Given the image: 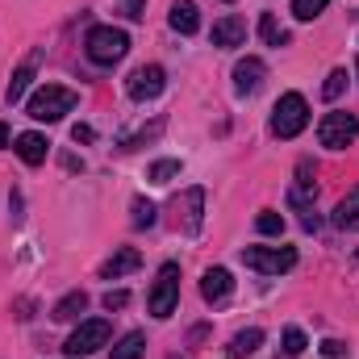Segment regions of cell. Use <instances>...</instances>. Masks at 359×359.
I'll return each mask as SVG.
<instances>
[{
  "mask_svg": "<svg viewBox=\"0 0 359 359\" xmlns=\"http://www.w3.org/2000/svg\"><path fill=\"white\" fill-rule=\"evenodd\" d=\"M138 264H142V255H138L134 247H121V251H117V255L100 268V276H104V280H121V276H130Z\"/></svg>",
  "mask_w": 359,
  "mask_h": 359,
  "instance_id": "4fadbf2b",
  "label": "cell"
},
{
  "mask_svg": "<svg viewBox=\"0 0 359 359\" xmlns=\"http://www.w3.org/2000/svg\"><path fill=\"white\" fill-rule=\"evenodd\" d=\"M259 347H264V330H259V326H251V330H238V334L230 339L226 355L243 359V355H251V351H259Z\"/></svg>",
  "mask_w": 359,
  "mask_h": 359,
  "instance_id": "9a60e30c",
  "label": "cell"
},
{
  "mask_svg": "<svg viewBox=\"0 0 359 359\" xmlns=\"http://www.w3.org/2000/svg\"><path fill=\"white\" fill-rule=\"evenodd\" d=\"M126 305H130V292H121V288L104 297V309H109V313H113V309H126Z\"/></svg>",
  "mask_w": 359,
  "mask_h": 359,
  "instance_id": "83f0119b",
  "label": "cell"
},
{
  "mask_svg": "<svg viewBox=\"0 0 359 359\" xmlns=\"http://www.w3.org/2000/svg\"><path fill=\"white\" fill-rule=\"evenodd\" d=\"M309 126V104L301 92H284L271 109V134L276 138H297L301 130Z\"/></svg>",
  "mask_w": 359,
  "mask_h": 359,
  "instance_id": "6da1fadb",
  "label": "cell"
},
{
  "mask_svg": "<svg viewBox=\"0 0 359 359\" xmlns=\"http://www.w3.org/2000/svg\"><path fill=\"white\" fill-rule=\"evenodd\" d=\"M334 226H339V230H359V188H351V192L339 201V209H334Z\"/></svg>",
  "mask_w": 359,
  "mask_h": 359,
  "instance_id": "2e32d148",
  "label": "cell"
},
{
  "mask_svg": "<svg viewBox=\"0 0 359 359\" xmlns=\"http://www.w3.org/2000/svg\"><path fill=\"white\" fill-rule=\"evenodd\" d=\"M72 138H76V142H92V130H88V126H76V130H72Z\"/></svg>",
  "mask_w": 359,
  "mask_h": 359,
  "instance_id": "f546056e",
  "label": "cell"
},
{
  "mask_svg": "<svg viewBox=\"0 0 359 359\" xmlns=\"http://www.w3.org/2000/svg\"><path fill=\"white\" fill-rule=\"evenodd\" d=\"M255 230L276 238V234H284V217H280V213H271V209H264V213L255 217Z\"/></svg>",
  "mask_w": 359,
  "mask_h": 359,
  "instance_id": "7402d4cb",
  "label": "cell"
},
{
  "mask_svg": "<svg viewBox=\"0 0 359 359\" xmlns=\"http://www.w3.org/2000/svg\"><path fill=\"white\" fill-rule=\"evenodd\" d=\"M243 42H247V21L243 17L213 21V46H243Z\"/></svg>",
  "mask_w": 359,
  "mask_h": 359,
  "instance_id": "8fae6325",
  "label": "cell"
},
{
  "mask_svg": "<svg viewBox=\"0 0 359 359\" xmlns=\"http://www.w3.org/2000/svg\"><path fill=\"white\" fill-rule=\"evenodd\" d=\"M29 84H34V59H29L25 67H17V72H13V80H8V104H17V100L25 96Z\"/></svg>",
  "mask_w": 359,
  "mask_h": 359,
  "instance_id": "d6986e66",
  "label": "cell"
},
{
  "mask_svg": "<svg viewBox=\"0 0 359 359\" xmlns=\"http://www.w3.org/2000/svg\"><path fill=\"white\" fill-rule=\"evenodd\" d=\"M230 288H234V280H230V271H226V268H209L205 276H201V297H205L209 305L226 301V297H230Z\"/></svg>",
  "mask_w": 359,
  "mask_h": 359,
  "instance_id": "30bf717a",
  "label": "cell"
},
{
  "mask_svg": "<svg viewBox=\"0 0 359 359\" xmlns=\"http://www.w3.org/2000/svg\"><path fill=\"white\" fill-rule=\"evenodd\" d=\"M84 309H88V297H84V292H67V297L50 309V318H55V322H76Z\"/></svg>",
  "mask_w": 359,
  "mask_h": 359,
  "instance_id": "e0dca14e",
  "label": "cell"
},
{
  "mask_svg": "<svg viewBox=\"0 0 359 359\" xmlns=\"http://www.w3.org/2000/svg\"><path fill=\"white\" fill-rule=\"evenodd\" d=\"M168 21H172V29H180V34H196V25H201V13H196V4H192V0H176Z\"/></svg>",
  "mask_w": 359,
  "mask_h": 359,
  "instance_id": "5bb4252c",
  "label": "cell"
},
{
  "mask_svg": "<svg viewBox=\"0 0 359 359\" xmlns=\"http://www.w3.org/2000/svg\"><path fill=\"white\" fill-rule=\"evenodd\" d=\"M180 176V163L176 159H159L155 168H151V184H172Z\"/></svg>",
  "mask_w": 359,
  "mask_h": 359,
  "instance_id": "cb8c5ba5",
  "label": "cell"
},
{
  "mask_svg": "<svg viewBox=\"0 0 359 359\" xmlns=\"http://www.w3.org/2000/svg\"><path fill=\"white\" fill-rule=\"evenodd\" d=\"M326 4H330V0H292V17H297V21H313Z\"/></svg>",
  "mask_w": 359,
  "mask_h": 359,
  "instance_id": "603a6c76",
  "label": "cell"
},
{
  "mask_svg": "<svg viewBox=\"0 0 359 359\" xmlns=\"http://www.w3.org/2000/svg\"><path fill=\"white\" fill-rule=\"evenodd\" d=\"M259 34H264V42H268V46H288V34L280 29V21H276L271 13L259 17Z\"/></svg>",
  "mask_w": 359,
  "mask_h": 359,
  "instance_id": "ffe728a7",
  "label": "cell"
},
{
  "mask_svg": "<svg viewBox=\"0 0 359 359\" xmlns=\"http://www.w3.org/2000/svg\"><path fill=\"white\" fill-rule=\"evenodd\" d=\"M243 264L264 276H280L297 264V247H247L243 251Z\"/></svg>",
  "mask_w": 359,
  "mask_h": 359,
  "instance_id": "8992f818",
  "label": "cell"
},
{
  "mask_svg": "<svg viewBox=\"0 0 359 359\" xmlns=\"http://www.w3.org/2000/svg\"><path fill=\"white\" fill-rule=\"evenodd\" d=\"M4 142H8V126L0 121V147H4Z\"/></svg>",
  "mask_w": 359,
  "mask_h": 359,
  "instance_id": "4dcf8cb0",
  "label": "cell"
},
{
  "mask_svg": "<svg viewBox=\"0 0 359 359\" xmlns=\"http://www.w3.org/2000/svg\"><path fill=\"white\" fill-rule=\"evenodd\" d=\"M359 138V117L355 113H326L322 126H318V142L330 147V151H343Z\"/></svg>",
  "mask_w": 359,
  "mask_h": 359,
  "instance_id": "277c9868",
  "label": "cell"
},
{
  "mask_svg": "<svg viewBox=\"0 0 359 359\" xmlns=\"http://www.w3.org/2000/svg\"><path fill=\"white\" fill-rule=\"evenodd\" d=\"M121 13H126L130 21H138V17H142V0H130V4H121Z\"/></svg>",
  "mask_w": 359,
  "mask_h": 359,
  "instance_id": "f1b7e54d",
  "label": "cell"
},
{
  "mask_svg": "<svg viewBox=\"0 0 359 359\" xmlns=\"http://www.w3.org/2000/svg\"><path fill=\"white\" fill-rule=\"evenodd\" d=\"M100 347H109V322H104V318L80 322V326L72 330V339L63 343L67 355H92V351H100Z\"/></svg>",
  "mask_w": 359,
  "mask_h": 359,
  "instance_id": "52a82bcc",
  "label": "cell"
},
{
  "mask_svg": "<svg viewBox=\"0 0 359 359\" xmlns=\"http://www.w3.org/2000/svg\"><path fill=\"white\" fill-rule=\"evenodd\" d=\"M46 138L42 134H17V155H21V163H29V168H38V163H46Z\"/></svg>",
  "mask_w": 359,
  "mask_h": 359,
  "instance_id": "7c38bea8",
  "label": "cell"
},
{
  "mask_svg": "<svg viewBox=\"0 0 359 359\" xmlns=\"http://www.w3.org/2000/svg\"><path fill=\"white\" fill-rule=\"evenodd\" d=\"M76 100H80V96H76L72 88L42 84V88L29 96V109H25V113H29L34 121H59L63 113H72V109H76Z\"/></svg>",
  "mask_w": 359,
  "mask_h": 359,
  "instance_id": "7a4b0ae2",
  "label": "cell"
},
{
  "mask_svg": "<svg viewBox=\"0 0 359 359\" xmlns=\"http://www.w3.org/2000/svg\"><path fill=\"white\" fill-rule=\"evenodd\" d=\"M163 84H168V72L163 67H138L134 76H130V84H126V92L134 96V100H155L159 92H163Z\"/></svg>",
  "mask_w": 359,
  "mask_h": 359,
  "instance_id": "ba28073f",
  "label": "cell"
},
{
  "mask_svg": "<svg viewBox=\"0 0 359 359\" xmlns=\"http://www.w3.org/2000/svg\"><path fill=\"white\" fill-rule=\"evenodd\" d=\"M180 301V264H163L155 276V288H151V313L155 318H172Z\"/></svg>",
  "mask_w": 359,
  "mask_h": 359,
  "instance_id": "5b68a950",
  "label": "cell"
},
{
  "mask_svg": "<svg viewBox=\"0 0 359 359\" xmlns=\"http://www.w3.org/2000/svg\"><path fill=\"white\" fill-rule=\"evenodd\" d=\"M322 355H326V359H343V355H347V343H339V339H326V343H322Z\"/></svg>",
  "mask_w": 359,
  "mask_h": 359,
  "instance_id": "4316f807",
  "label": "cell"
},
{
  "mask_svg": "<svg viewBox=\"0 0 359 359\" xmlns=\"http://www.w3.org/2000/svg\"><path fill=\"white\" fill-rule=\"evenodd\" d=\"M84 50H88L92 63L109 67V63H117V59L130 50V38H126L121 29H113V25H92L88 38H84Z\"/></svg>",
  "mask_w": 359,
  "mask_h": 359,
  "instance_id": "3957f363",
  "label": "cell"
},
{
  "mask_svg": "<svg viewBox=\"0 0 359 359\" xmlns=\"http://www.w3.org/2000/svg\"><path fill=\"white\" fill-rule=\"evenodd\" d=\"M305 347H309V343H305V330H297V326H288V330H284V355H301V351H305Z\"/></svg>",
  "mask_w": 359,
  "mask_h": 359,
  "instance_id": "484cf974",
  "label": "cell"
},
{
  "mask_svg": "<svg viewBox=\"0 0 359 359\" xmlns=\"http://www.w3.org/2000/svg\"><path fill=\"white\" fill-rule=\"evenodd\" d=\"M130 209H134V217H130V222H134L138 230H147V226H155V205H151V201H142V196H134V205H130Z\"/></svg>",
  "mask_w": 359,
  "mask_h": 359,
  "instance_id": "44dd1931",
  "label": "cell"
},
{
  "mask_svg": "<svg viewBox=\"0 0 359 359\" xmlns=\"http://www.w3.org/2000/svg\"><path fill=\"white\" fill-rule=\"evenodd\" d=\"M343 88H347V72L339 67V72H330V76H326V84H322V96H326V100H339V96H343Z\"/></svg>",
  "mask_w": 359,
  "mask_h": 359,
  "instance_id": "d4e9b609",
  "label": "cell"
},
{
  "mask_svg": "<svg viewBox=\"0 0 359 359\" xmlns=\"http://www.w3.org/2000/svg\"><path fill=\"white\" fill-rule=\"evenodd\" d=\"M142 351H147V334L142 330H130V334L117 339V347H113L109 359H142Z\"/></svg>",
  "mask_w": 359,
  "mask_h": 359,
  "instance_id": "ac0fdd59",
  "label": "cell"
},
{
  "mask_svg": "<svg viewBox=\"0 0 359 359\" xmlns=\"http://www.w3.org/2000/svg\"><path fill=\"white\" fill-rule=\"evenodd\" d=\"M264 76H268L264 59H238V63H234V92H238V96H251V92H259Z\"/></svg>",
  "mask_w": 359,
  "mask_h": 359,
  "instance_id": "9c48e42d",
  "label": "cell"
}]
</instances>
